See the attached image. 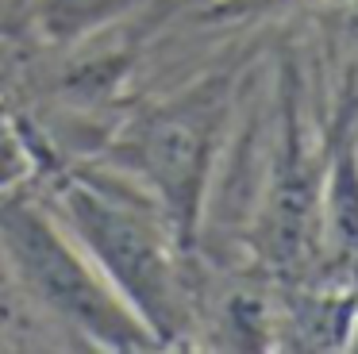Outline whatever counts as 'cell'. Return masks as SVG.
<instances>
[{
    "label": "cell",
    "mask_w": 358,
    "mask_h": 354,
    "mask_svg": "<svg viewBox=\"0 0 358 354\" xmlns=\"http://www.w3.org/2000/svg\"><path fill=\"white\" fill-rule=\"evenodd\" d=\"M355 146H358V120H355Z\"/></svg>",
    "instance_id": "obj_5"
},
{
    "label": "cell",
    "mask_w": 358,
    "mask_h": 354,
    "mask_svg": "<svg viewBox=\"0 0 358 354\" xmlns=\"http://www.w3.org/2000/svg\"><path fill=\"white\" fill-rule=\"evenodd\" d=\"M0 254L20 289L78 339L104 351H150L158 339L104 281L73 235L35 197L0 200Z\"/></svg>",
    "instance_id": "obj_3"
},
{
    "label": "cell",
    "mask_w": 358,
    "mask_h": 354,
    "mask_svg": "<svg viewBox=\"0 0 358 354\" xmlns=\"http://www.w3.org/2000/svg\"><path fill=\"white\" fill-rule=\"evenodd\" d=\"M347 31H350V43H355V50H358V4H355V12L347 15Z\"/></svg>",
    "instance_id": "obj_4"
},
{
    "label": "cell",
    "mask_w": 358,
    "mask_h": 354,
    "mask_svg": "<svg viewBox=\"0 0 358 354\" xmlns=\"http://www.w3.org/2000/svg\"><path fill=\"white\" fill-rule=\"evenodd\" d=\"M73 243L93 258L104 281L147 323L158 346H173L189 331V254L166 223L162 208L131 181L116 174H70L39 197Z\"/></svg>",
    "instance_id": "obj_1"
},
{
    "label": "cell",
    "mask_w": 358,
    "mask_h": 354,
    "mask_svg": "<svg viewBox=\"0 0 358 354\" xmlns=\"http://www.w3.org/2000/svg\"><path fill=\"white\" fill-rule=\"evenodd\" d=\"M235 104V77L208 73L185 92L131 120L116 139L108 166L131 177L178 235V246L193 258L204 227V204L212 197L216 166L224 158V131Z\"/></svg>",
    "instance_id": "obj_2"
}]
</instances>
